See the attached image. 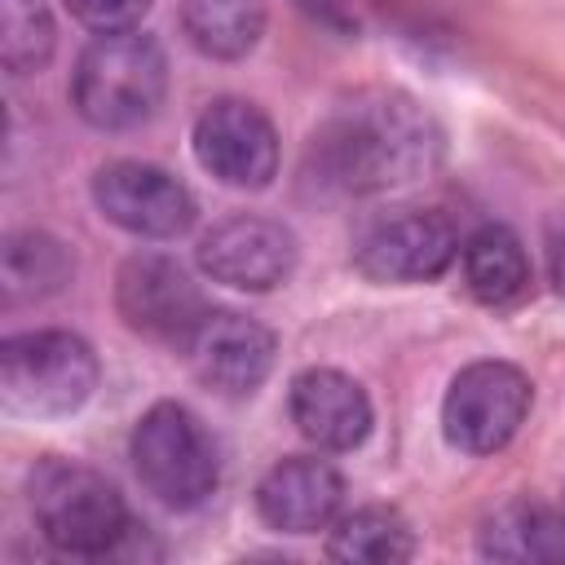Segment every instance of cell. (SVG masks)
Returning a JSON list of instances; mask_svg holds the SVG:
<instances>
[{"instance_id":"obj_1","label":"cell","mask_w":565,"mask_h":565,"mask_svg":"<svg viewBox=\"0 0 565 565\" xmlns=\"http://www.w3.org/2000/svg\"><path fill=\"white\" fill-rule=\"evenodd\" d=\"M441 163L437 119L402 88H353L309 137L305 177L340 199L388 194Z\"/></svg>"},{"instance_id":"obj_2","label":"cell","mask_w":565,"mask_h":565,"mask_svg":"<svg viewBox=\"0 0 565 565\" xmlns=\"http://www.w3.org/2000/svg\"><path fill=\"white\" fill-rule=\"evenodd\" d=\"M26 508L40 539L75 561L119 556L137 530L124 494L88 463L44 455L26 472Z\"/></svg>"},{"instance_id":"obj_3","label":"cell","mask_w":565,"mask_h":565,"mask_svg":"<svg viewBox=\"0 0 565 565\" xmlns=\"http://www.w3.org/2000/svg\"><path fill=\"white\" fill-rule=\"evenodd\" d=\"M168 93V53L150 31L93 35L71 71V102L97 132H132L150 124Z\"/></svg>"},{"instance_id":"obj_4","label":"cell","mask_w":565,"mask_h":565,"mask_svg":"<svg viewBox=\"0 0 565 565\" xmlns=\"http://www.w3.org/2000/svg\"><path fill=\"white\" fill-rule=\"evenodd\" d=\"M128 459L141 490L172 512L203 508L221 486V446L207 424L181 402H154L137 419Z\"/></svg>"},{"instance_id":"obj_5","label":"cell","mask_w":565,"mask_h":565,"mask_svg":"<svg viewBox=\"0 0 565 565\" xmlns=\"http://www.w3.org/2000/svg\"><path fill=\"white\" fill-rule=\"evenodd\" d=\"M97 353L75 331H22L0 344V402L26 419L75 415L97 388Z\"/></svg>"},{"instance_id":"obj_6","label":"cell","mask_w":565,"mask_h":565,"mask_svg":"<svg viewBox=\"0 0 565 565\" xmlns=\"http://www.w3.org/2000/svg\"><path fill=\"white\" fill-rule=\"evenodd\" d=\"M459 256V234L450 216L419 203H397L371 212L353 230V265L371 282H433L441 278Z\"/></svg>"},{"instance_id":"obj_7","label":"cell","mask_w":565,"mask_h":565,"mask_svg":"<svg viewBox=\"0 0 565 565\" xmlns=\"http://www.w3.org/2000/svg\"><path fill=\"white\" fill-rule=\"evenodd\" d=\"M530 402L534 388L521 366L499 358L468 362L441 397V433L459 455H494L521 433Z\"/></svg>"},{"instance_id":"obj_8","label":"cell","mask_w":565,"mask_h":565,"mask_svg":"<svg viewBox=\"0 0 565 565\" xmlns=\"http://www.w3.org/2000/svg\"><path fill=\"white\" fill-rule=\"evenodd\" d=\"M115 309L128 331L181 349L207 313V300L185 265L163 252H137L115 274Z\"/></svg>"},{"instance_id":"obj_9","label":"cell","mask_w":565,"mask_h":565,"mask_svg":"<svg viewBox=\"0 0 565 565\" xmlns=\"http://www.w3.org/2000/svg\"><path fill=\"white\" fill-rule=\"evenodd\" d=\"M93 203L124 234L154 238V243L181 238L194 225V216H199L194 194L168 168L141 163V159H115V163L97 168Z\"/></svg>"},{"instance_id":"obj_10","label":"cell","mask_w":565,"mask_h":565,"mask_svg":"<svg viewBox=\"0 0 565 565\" xmlns=\"http://www.w3.org/2000/svg\"><path fill=\"white\" fill-rule=\"evenodd\" d=\"M177 353L185 358L190 375L203 388L238 402V397H252L269 380L274 358H278V335L247 313L207 309Z\"/></svg>"},{"instance_id":"obj_11","label":"cell","mask_w":565,"mask_h":565,"mask_svg":"<svg viewBox=\"0 0 565 565\" xmlns=\"http://www.w3.org/2000/svg\"><path fill=\"white\" fill-rule=\"evenodd\" d=\"M296 234L282 221L256 212H234L199 238V269L234 291H274L296 274Z\"/></svg>"},{"instance_id":"obj_12","label":"cell","mask_w":565,"mask_h":565,"mask_svg":"<svg viewBox=\"0 0 565 565\" xmlns=\"http://www.w3.org/2000/svg\"><path fill=\"white\" fill-rule=\"evenodd\" d=\"M194 159L230 190H265L278 172V132L269 115L243 97H216L194 119Z\"/></svg>"},{"instance_id":"obj_13","label":"cell","mask_w":565,"mask_h":565,"mask_svg":"<svg viewBox=\"0 0 565 565\" xmlns=\"http://www.w3.org/2000/svg\"><path fill=\"white\" fill-rule=\"evenodd\" d=\"M287 415L309 446L335 455L358 450L375 424L366 388L335 366H305L287 388Z\"/></svg>"},{"instance_id":"obj_14","label":"cell","mask_w":565,"mask_h":565,"mask_svg":"<svg viewBox=\"0 0 565 565\" xmlns=\"http://www.w3.org/2000/svg\"><path fill=\"white\" fill-rule=\"evenodd\" d=\"M344 508V477L331 459L287 455L256 486V512L278 534H318Z\"/></svg>"},{"instance_id":"obj_15","label":"cell","mask_w":565,"mask_h":565,"mask_svg":"<svg viewBox=\"0 0 565 565\" xmlns=\"http://www.w3.org/2000/svg\"><path fill=\"white\" fill-rule=\"evenodd\" d=\"M459 265H463V287L477 305L486 309H508L516 300L530 296V256H525V243L499 225V221H486L477 225L463 247H459Z\"/></svg>"},{"instance_id":"obj_16","label":"cell","mask_w":565,"mask_h":565,"mask_svg":"<svg viewBox=\"0 0 565 565\" xmlns=\"http://www.w3.org/2000/svg\"><path fill=\"white\" fill-rule=\"evenodd\" d=\"M477 552L486 561H565L561 512L539 499H508L481 521Z\"/></svg>"},{"instance_id":"obj_17","label":"cell","mask_w":565,"mask_h":565,"mask_svg":"<svg viewBox=\"0 0 565 565\" xmlns=\"http://www.w3.org/2000/svg\"><path fill=\"white\" fill-rule=\"evenodd\" d=\"M75 278V256L49 230H13L0 247V291L9 305L49 300Z\"/></svg>"},{"instance_id":"obj_18","label":"cell","mask_w":565,"mask_h":565,"mask_svg":"<svg viewBox=\"0 0 565 565\" xmlns=\"http://www.w3.org/2000/svg\"><path fill=\"white\" fill-rule=\"evenodd\" d=\"M269 22V0H181L185 40L212 62L247 57Z\"/></svg>"},{"instance_id":"obj_19","label":"cell","mask_w":565,"mask_h":565,"mask_svg":"<svg viewBox=\"0 0 565 565\" xmlns=\"http://www.w3.org/2000/svg\"><path fill=\"white\" fill-rule=\"evenodd\" d=\"M327 556L344 565H397L415 556V530L397 508L366 503L331 521Z\"/></svg>"},{"instance_id":"obj_20","label":"cell","mask_w":565,"mask_h":565,"mask_svg":"<svg viewBox=\"0 0 565 565\" xmlns=\"http://www.w3.org/2000/svg\"><path fill=\"white\" fill-rule=\"evenodd\" d=\"M57 26L44 0H0V62L9 75H35L49 66Z\"/></svg>"},{"instance_id":"obj_21","label":"cell","mask_w":565,"mask_h":565,"mask_svg":"<svg viewBox=\"0 0 565 565\" xmlns=\"http://www.w3.org/2000/svg\"><path fill=\"white\" fill-rule=\"evenodd\" d=\"M62 4L93 35H110V31H132L154 0H62Z\"/></svg>"},{"instance_id":"obj_22","label":"cell","mask_w":565,"mask_h":565,"mask_svg":"<svg viewBox=\"0 0 565 565\" xmlns=\"http://www.w3.org/2000/svg\"><path fill=\"white\" fill-rule=\"evenodd\" d=\"M313 22L322 26H335V31H349L353 26V13H349V0H296Z\"/></svg>"},{"instance_id":"obj_23","label":"cell","mask_w":565,"mask_h":565,"mask_svg":"<svg viewBox=\"0 0 565 565\" xmlns=\"http://www.w3.org/2000/svg\"><path fill=\"white\" fill-rule=\"evenodd\" d=\"M552 278H556V287L565 291V216L552 225Z\"/></svg>"},{"instance_id":"obj_24","label":"cell","mask_w":565,"mask_h":565,"mask_svg":"<svg viewBox=\"0 0 565 565\" xmlns=\"http://www.w3.org/2000/svg\"><path fill=\"white\" fill-rule=\"evenodd\" d=\"M561 525H565V503H561Z\"/></svg>"}]
</instances>
